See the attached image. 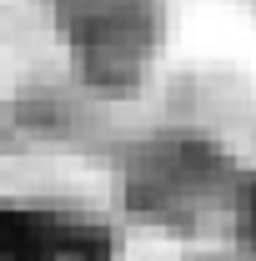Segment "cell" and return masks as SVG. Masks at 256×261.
<instances>
[{"mask_svg": "<svg viewBox=\"0 0 256 261\" xmlns=\"http://www.w3.org/2000/svg\"><path fill=\"white\" fill-rule=\"evenodd\" d=\"M50 20L100 96H136L166 35V0H50Z\"/></svg>", "mask_w": 256, "mask_h": 261, "instance_id": "1", "label": "cell"}, {"mask_svg": "<svg viewBox=\"0 0 256 261\" xmlns=\"http://www.w3.org/2000/svg\"><path fill=\"white\" fill-rule=\"evenodd\" d=\"M241 166H231L201 136H156L126 161V201L131 211L151 216L161 226L196 221L216 201L236 206L241 191Z\"/></svg>", "mask_w": 256, "mask_h": 261, "instance_id": "2", "label": "cell"}, {"mask_svg": "<svg viewBox=\"0 0 256 261\" xmlns=\"http://www.w3.org/2000/svg\"><path fill=\"white\" fill-rule=\"evenodd\" d=\"M121 241L106 216L70 201H10L5 261H116Z\"/></svg>", "mask_w": 256, "mask_h": 261, "instance_id": "3", "label": "cell"}, {"mask_svg": "<svg viewBox=\"0 0 256 261\" xmlns=\"http://www.w3.org/2000/svg\"><path fill=\"white\" fill-rule=\"evenodd\" d=\"M231 216H236V236L256 251V171H246V176H241V191H236Z\"/></svg>", "mask_w": 256, "mask_h": 261, "instance_id": "4", "label": "cell"}]
</instances>
